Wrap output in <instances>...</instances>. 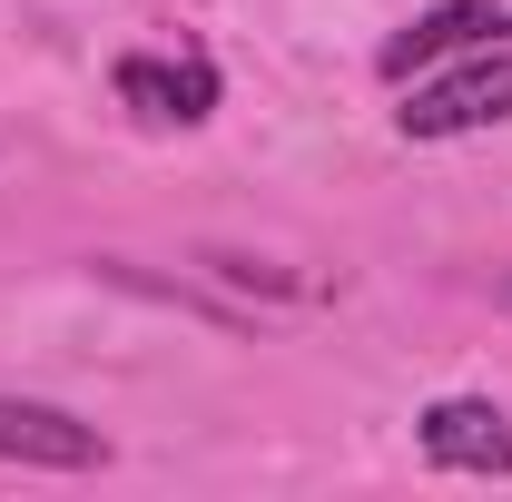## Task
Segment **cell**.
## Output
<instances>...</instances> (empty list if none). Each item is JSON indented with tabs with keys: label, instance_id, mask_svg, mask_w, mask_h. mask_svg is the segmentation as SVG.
Wrapping results in <instances>:
<instances>
[{
	"label": "cell",
	"instance_id": "2",
	"mask_svg": "<svg viewBox=\"0 0 512 502\" xmlns=\"http://www.w3.org/2000/svg\"><path fill=\"white\" fill-rule=\"evenodd\" d=\"M0 463H40V473H99L109 443L99 424H79L60 404H30V394H0Z\"/></svg>",
	"mask_w": 512,
	"mask_h": 502
},
{
	"label": "cell",
	"instance_id": "6",
	"mask_svg": "<svg viewBox=\"0 0 512 502\" xmlns=\"http://www.w3.org/2000/svg\"><path fill=\"white\" fill-rule=\"evenodd\" d=\"M503 306H512V286H503Z\"/></svg>",
	"mask_w": 512,
	"mask_h": 502
},
{
	"label": "cell",
	"instance_id": "5",
	"mask_svg": "<svg viewBox=\"0 0 512 502\" xmlns=\"http://www.w3.org/2000/svg\"><path fill=\"white\" fill-rule=\"evenodd\" d=\"M119 99L148 128H197L207 109H217V69L197 60V50L188 60H148V50H138V60H119Z\"/></svg>",
	"mask_w": 512,
	"mask_h": 502
},
{
	"label": "cell",
	"instance_id": "3",
	"mask_svg": "<svg viewBox=\"0 0 512 502\" xmlns=\"http://www.w3.org/2000/svg\"><path fill=\"white\" fill-rule=\"evenodd\" d=\"M414 434H424V453H434L444 473H512V414H503V404H483V394H444V404H424Z\"/></svg>",
	"mask_w": 512,
	"mask_h": 502
},
{
	"label": "cell",
	"instance_id": "4",
	"mask_svg": "<svg viewBox=\"0 0 512 502\" xmlns=\"http://www.w3.org/2000/svg\"><path fill=\"white\" fill-rule=\"evenodd\" d=\"M483 40H512V10H493V0H444V10H424L414 30L384 40V79H414V69L453 60V50H483Z\"/></svg>",
	"mask_w": 512,
	"mask_h": 502
},
{
	"label": "cell",
	"instance_id": "1",
	"mask_svg": "<svg viewBox=\"0 0 512 502\" xmlns=\"http://www.w3.org/2000/svg\"><path fill=\"white\" fill-rule=\"evenodd\" d=\"M503 119H512V40H483L444 79H414V99L394 109L404 138H473V128H503Z\"/></svg>",
	"mask_w": 512,
	"mask_h": 502
}]
</instances>
